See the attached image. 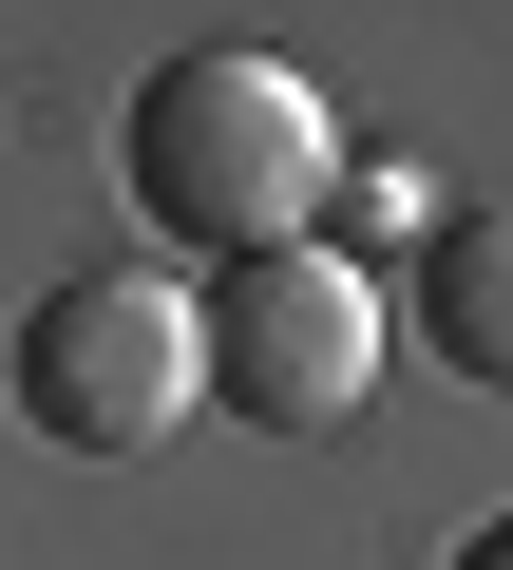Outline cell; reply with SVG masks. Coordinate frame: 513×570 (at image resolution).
Returning a JSON list of instances; mask_svg holds the SVG:
<instances>
[{
  "instance_id": "obj_2",
  "label": "cell",
  "mask_w": 513,
  "mask_h": 570,
  "mask_svg": "<svg viewBox=\"0 0 513 570\" xmlns=\"http://www.w3.org/2000/svg\"><path fill=\"white\" fill-rule=\"evenodd\" d=\"M381 381V285L343 247H247L209 266V305H190V400H228L247 438H343Z\"/></svg>"
},
{
  "instance_id": "obj_4",
  "label": "cell",
  "mask_w": 513,
  "mask_h": 570,
  "mask_svg": "<svg viewBox=\"0 0 513 570\" xmlns=\"http://www.w3.org/2000/svg\"><path fill=\"white\" fill-rule=\"evenodd\" d=\"M418 324H437V362H456V381H494V400H513V209H456V228H437Z\"/></svg>"
},
{
  "instance_id": "obj_1",
  "label": "cell",
  "mask_w": 513,
  "mask_h": 570,
  "mask_svg": "<svg viewBox=\"0 0 513 570\" xmlns=\"http://www.w3.org/2000/svg\"><path fill=\"white\" fill-rule=\"evenodd\" d=\"M324 190H343V134H324V77H305V58L190 39V58L134 77V209H152L171 247H209V266L305 247Z\"/></svg>"
},
{
  "instance_id": "obj_5",
  "label": "cell",
  "mask_w": 513,
  "mask_h": 570,
  "mask_svg": "<svg viewBox=\"0 0 513 570\" xmlns=\"http://www.w3.org/2000/svg\"><path fill=\"white\" fill-rule=\"evenodd\" d=\"M456 570H513V513H494V532H456Z\"/></svg>"
},
{
  "instance_id": "obj_3",
  "label": "cell",
  "mask_w": 513,
  "mask_h": 570,
  "mask_svg": "<svg viewBox=\"0 0 513 570\" xmlns=\"http://www.w3.org/2000/svg\"><path fill=\"white\" fill-rule=\"evenodd\" d=\"M0 400H20L58 456H152L190 419V305L152 266H77L20 305V343H0Z\"/></svg>"
}]
</instances>
